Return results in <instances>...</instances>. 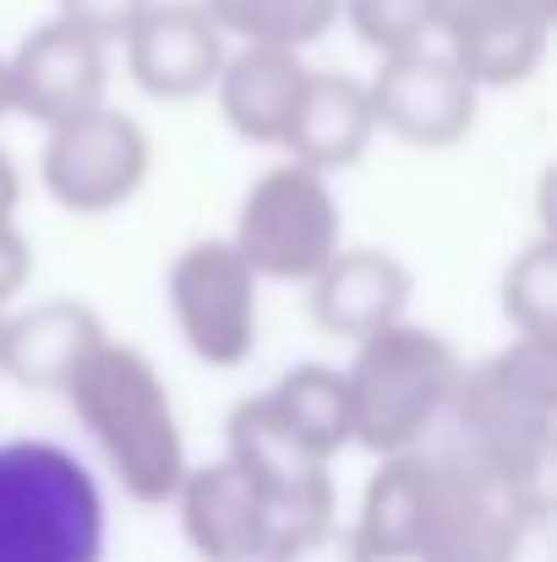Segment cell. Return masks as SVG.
<instances>
[{
	"instance_id": "cell-1",
	"label": "cell",
	"mask_w": 557,
	"mask_h": 562,
	"mask_svg": "<svg viewBox=\"0 0 557 562\" xmlns=\"http://www.w3.org/2000/svg\"><path fill=\"white\" fill-rule=\"evenodd\" d=\"M60 393L132 503L159 508L176 497L186 475V437L170 387L143 350L104 339Z\"/></svg>"
},
{
	"instance_id": "cell-2",
	"label": "cell",
	"mask_w": 557,
	"mask_h": 562,
	"mask_svg": "<svg viewBox=\"0 0 557 562\" xmlns=\"http://www.w3.org/2000/svg\"><path fill=\"white\" fill-rule=\"evenodd\" d=\"M448 420H454V453H465L476 470H487L514 492H542L557 420L553 350L514 339L509 350L465 367Z\"/></svg>"
},
{
	"instance_id": "cell-3",
	"label": "cell",
	"mask_w": 557,
	"mask_h": 562,
	"mask_svg": "<svg viewBox=\"0 0 557 562\" xmlns=\"http://www.w3.org/2000/svg\"><path fill=\"white\" fill-rule=\"evenodd\" d=\"M465 361L454 345L421 323H393L356 345V361L345 367L350 393V442L377 459L415 453L432 426L448 415Z\"/></svg>"
},
{
	"instance_id": "cell-4",
	"label": "cell",
	"mask_w": 557,
	"mask_h": 562,
	"mask_svg": "<svg viewBox=\"0 0 557 562\" xmlns=\"http://www.w3.org/2000/svg\"><path fill=\"white\" fill-rule=\"evenodd\" d=\"M0 562H104V492L71 448L0 442Z\"/></svg>"
},
{
	"instance_id": "cell-5",
	"label": "cell",
	"mask_w": 557,
	"mask_h": 562,
	"mask_svg": "<svg viewBox=\"0 0 557 562\" xmlns=\"http://www.w3.org/2000/svg\"><path fill=\"white\" fill-rule=\"evenodd\" d=\"M224 459L252 475L274 514V562H307L334 541V475L274 409L246 398L224 420Z\"/></svg>"
},
{
	"instance_id": "cell-6",
	"label": "cell",
	"mask_w": 557,
	"mask_h": 562,
	"mask_svg": "<svg viewBox=\"0 0 557 562\" xmlns=\"http://www.w3.org/2000/svg\"><path fill=\"white\" fill-rule=\"evenodd\" d=\"M230 246L246 257L257 279L312 284L339 251V196L328 187V176L296 159L263 170L241 196Z\"/></svg>"
},
{
	"instance_id": "cell-7",
	"label": "cell",
	"mask_w": 557,
	"mask_h": 562,
	"mask_svg": "<svg viewBox=\"0 0 557 562\" xmlns=\"http://www.w3.org/2000/svg\"><path fill=\"white\" fill-rule=\"evenodd\" d=\"M148 132L115 110V104H93L60 126H49L44 137V159L38 176L44 191L71 207V213H110L121 202H132L148 181Z\"/></svg>"
},
{
	"instance_id": "cell-8",
	"label": "cell",
	"mask_w": 557,
	"mask_h": 562,
	"mask_svg": "<svg viewBox=\"0 0 557 562\" xmlns=\"http://www.w3.org/2000/svg\"><path fill=\"white\" fill-rule=\"evenodd\" d=\"M257 273L230 240H191L170 262V312L202 367H241L257 350Z\"/></svg>"
},
{
	"instance_id": "cell-9",
	"label": "cell",
	"mask_w": 557,
	"mask_h": 562,
	"mask_svg": "<svg viewBox=\"0 0 557 562\" xmlns=\"http://www.w3.org/2000/svg\"><path fill=\"white\" fill-rule=\"evenodd\" d=\"M367 99L377 132L399 137L404 148H454L470 137L481 115V88L443 49L382 55L367 82Z\"/></svg>"
},
{
	"instance_id": "cell-10",
	"label": "cell",
	"mask_w": 557,
	"mask_h": 562,
	"mask_svg": "<svg viewBox=\"0 0 557 562\" xmlns=\"http://www.w3.org/2000/svg\"><path fill=\"white\" fill-rule=\"evenodd\" d=\"M443 55L476 88H514L547 60L553 11L536 0H426Z\"/></svg>"
},
{
	"instance_id": "cell-11",
	"label": "cell",
	"mask_w": 557,
	"mask_h": 562,
	"mask_svg": "<svg viewBox=\"0 0 557 562\" xmlns=\"http://www.w3.org/2000/svg\"><path fill=\"white\" fill-rule=\"evenodd\" d=\"M5 82H11L16 115H33L38 126H60V121L104 104L110 60L93 33L49 16L44 27H33L16 44V55L5 60Z\"/></svg>"
},
{
	"instance_id": "cell-12",
	"label": "cell",
	"mask_w": 557,
	"mask_h": 562,
	"mask_svg": "<svg viewBox=\"0 0 557 562\" xmlns=\"http://www.w3.org/2000/svg\"><path fill=\"white\" fill-rule=\"evenodd\" d=\"M170 503L186 547L202 562H274V514L241 464H186Z\"/></svg>"
},
{
	"instance_id": "cell-13",
	"label": "cell",
	"mask_w": 557,
	"mask_h": 562,
	"mask_svg": "<svg viewBox=\"0 0 557 562\" xmlns=\"http://www.w3.org/2000/svg\"><path fill=\"white\" fill-rule=\"evenodd\" d=\"M126 44V66H132V82L154 99H197L213 88L219 66H224V33L219 22L202 11V0H154L132 33L121 38Z\"/></svg>"
},
{
	"instance_id": "cell-14",
	"label": "cell",
	"mask_w": 557,
	"mask_h": 562,
	"mask_svg": "<svg viewBox=\"0 0 557 562\" xmlns=\"http://www.w3.org/2000/svg\"><path fill=\"white\" fill-rule=\"evenodd\" d=\"M404 306H410V268L377 246H339L328 268L312 279L318 328L350 345L404 323Z\"/></svg>"
},
{
	"instance_id": "cell-15",
	"label": "cell",
	"mask_w": 557,
	"mask_h": 562,
	"mask_svg": "<svg viewBox=\"0 0 557 562\" xmlns=\"http://www.w3.org/2000/svg\"><path fill=\"white\" fill-rule=\"evenodd\" d=\"M432 525V453H393L371 470L361 514L350 530V552L361 562H421Z\"/></svg>"
},
{
	"instance_id": "cell-16",
	"label": "cell",
	"mask_w": 557,
	"mask_h": 562,
	"mask_svg": "<svg viewBox=\"0 0 557 562\" xmlns=\"http://www.w3.org/2000/svg\"><path fill=\"white\" fill-rule=\"evenodd\" d=\"M104 339H110L104 323L82 301H44L33 312H5L0 317V372L22 387L60 393Z\"/></svg>"
},
{
	"instance_id": "cell-17",
	"label": "cell",
	"mask_w": 557,
	"mask_h": 562,
	"mask_svg": "<svg viewBox=\"0 0 557 562\" xmlns=\"http://www.w3.org/2000/svg\"><path fill=\"white\" fill-rule=\"evenodd\" d=\"M312 66L296 49H268V44H246L235 55H224L213 93L219 110L230 121V132H241L246 143H285L290 115L307 93Z\"/></svg>"
},
{
	"instance_id": "cell-18",
	"label": "cell",
	"mask_w": 557,
	"mask_h": 562,
	"mask_svg": "<svg viewBox=\"0 0 557 562\" xmlns=\"http://www.w3.org/2000/svg\"><path fill=\"white\" fill-rule=\"evenodd\" d=\"M377 137V121H371V99L367 82L356 77H334V71H312L307 77V93L290 115V132H285V148L296 165L318 170V176H334V170H350Z\"/></svg>"
},
{
	"instance_id": "cell-19",
	"label": "cell",
	"mask_w": 557,
	"mask_h": 562,
	"mask_svg": "<svg viewBox=\"0 0 557 562\" xmlns=\"http://www.w3.org/2000/svg\"><path fill=\"white\" fill-rule=\"evenodd\" d=\"M263 398L318 459H334L339 448H350V393H345V372L339 367L301 361V367H290L279 376Z\"/></svg>"
},
{
	"instance_id": "cell-20",
	"label": "cell",
	"mask_w": 557,
	"mask_h": 562,
	"mask_svg": "<svg viewBox=\"0 0 557 562\" xmlns=\"http://www.w3.org/2000/svg\"><path fill=\"white\" fill-rule=\"evenodd\" d=\"M202 11L219 22L224 38L301 55L307 44H318L339 22L345 0H202Z\"/></svg>"
},
{
	"instance_id": "cell-21",
	"label": "cell",
	"mask_w": 557,
	"mask_h": 562,
	"mask_svg": "<svg viewBox=\"0 0 557 562\" xmlns=\"http://www.w3.org/2000/svg\"><path fill=\"white\" fill-rule=\"evenodd\" d=\"M503 317L520 345L553 350L557 328V246L542 235L531 240L503 273Z\"/></svg>"
},
{
	"instance_id": "cell-22",
	"label": "cell",
	"mask_w": 557,
	"mask_h": 562,
	"mask_svg": "<svg viewBox=\"0 0 557 562\" xmlns=\"http://www.w3.org/2000/svg\"><path fill=\"white\" fill-rule=\"evenodd\" d=\"M339 16H350V27L377 55L426 49V38H432V5L426 0H345Z\"/></svg>"
},
{
	"instance_id": "cell-23",
	"label": "cell",
	"mask_w": 557,
	"mask_h": 562,
	"mask_svg": "<svg viewBox=\"0 0 557 562\" xmlns=\"http://www.w3.org/2000/svg\"><path fill=\"white\" fill-rule=\"evenodd\" d=\"M55 5H60V22H71V27L93 33L99 44H110V38H126L132 22H137L154 0H55Z\"/></svg>"
},
{
	"instance_id": "cell-24",
	"label": "cell",
	"mask_w": 557,
	"mask_h": 562,
	"mask_svg": "<svg viewBox=\"0 0 557 562\" xmlns=\"http://www.w3.org/2000/svg\"><path fill=\"white\" fill-rule=\"evenodd\" d=\"M27 273H33V246L22 240V229L11 218H0V312L22 295Z\"/></svg>"
},
{
	"instance_id": "cell-25",
	"label": "cell",
	"mask_w": 557,
	"mask_h": 562,
	"mask_svg": "<svg viewBox=\"0 0 557 562\" xmlns=\"http://www.w3.org/2000/svg\"><path fill=\"white\" fill-rule=\"evenodd\" d=\"M16 196H22V187H16V165H11L5 148H0V218L16 213Z\"/></svg>"
},
{
	"instance_id": "cell-26",
	"label": "cell",
	"mask_w": 557,
	"mask_h": 562,
	"mask_svg": "<svg viewBox=\"0 0 557 562\" xmlns=\"http://www.w3.org/2000/svg\"><path fill=\"white\" fill-rule=\"evenodd\" d=\"M0 115H11V82H5V60H0Z\"/></svg>"
},
{
	"instance_id": "cell-27",
	"label": "cell",
	"mask_w": 557,
	"mask_h": 562,
	"mask_svg": "<svg viewBox=\"0 0 557 562\" xmlns=\"http://www.w3.org/2000/svg\"><path fill=\"white\" fill-rule=\"evenodd\" d=\"M350 562H361V558H356V552H350Z\"/></svg>"
}]
</instances>
